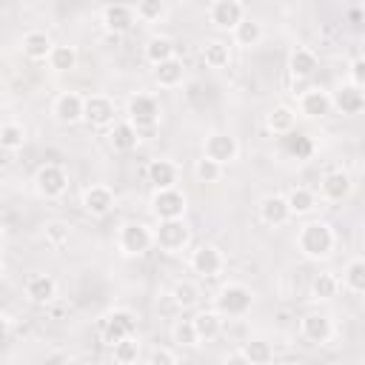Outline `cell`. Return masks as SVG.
Instances as JSON below:
<instances>
[{"instance_id": "6da1fadb", "label": "cell", "mask_w": 365, "mask_h": 365, "mask_svg": "<svg viewBox=\"0 0 365 365\" xmlns=\"http://www.w3.org/2000/svg\"><path fill=\"white\" fill-rule=\"evenodd\" d=\"M336 248V234L325 220H311L297 231V251L305 259H328Z\"/></svg>"}, {"instance_id": "7a4b0ae2", "label": "cell", "mask_w": 365, "mask_h": 365, "mask_svg": "<svg viewBox=\"0 0 365 365\" xmlns=\"http://www.w3.org/2000/svg\"><path fill=\"white\" fill-rule=\"evenodd\" d=\"M254 305V291L242 282H225L214 294V311L220 317H245Z\"/></svg>"}, {"instance_id": "3957f363", "label": "cell", "mask_w": 365, "mask_h": 365, "mask_svg": "<svg viewBox=\"0 0 365 365\" xmlns=\"http://www.w3.org/2000/svg\"><path fill=\"white\" fill-rule=\"evenodd\" d=\"M160 117H163V108H160V100L154 94H145V91H137L128 97L125 103V120L134 123L143 131H151L160 125Z\"/></svg>"}, {"instance_id": "277c9868", "label": "cell", "mask_w": 365, "mask_h": 365, "mask_svg": "<svg viewBox=\"0 0 365 365\" xmlns=\"http://www.w3.org/2000/svg\"><path fill=\"white\" fill-rule=\"evenodd\" d=\"M154 245V228H148L145 222H123L117 231V251L123 257H143L148 248Z\"/></svg>"}, {"instance_id": "5b68a950", "label": "cell", "mask_w": 365, "mask_h": 365, "mask_svg": "<svg viewBox=\"0 0 365 365\" xmlns=\"http://www.w3.org/2000/svg\"><path fill=\"white\" fill-rule=\"evenodd\" d=\"M100 336L106 345H117L125 336H137V314L131 308H111L100 319Z\"/></svg>"}, {"instance_id": "8992f818", "label": "cell", "mask_w": 365, "mask_h": 365, "mask_svg": "<svg viewBox=\"0 0 365 365\" xmlns=\"http://www.w3.org/2000/svg\"><path fill=\"white\" fill-rule=\"evenodd\" d=\"M191 242V228L185 220H163L154 228V245L165 254H180Z\"/></svg>"}, {"instance_id": "52a82bcc", "label": "cell", "mask_w": 365, "mask_h": 365, "mask_svg": "<svg viewBox=\"0 0 365 365\" xmlns=\"http://www.w3.org/2000/svg\"><path fill=\"white\" fill-rule=\"evenodd\" d=\"M68 188V171L57 163H46L34 171V191L43 197V200H57L63 197Z\"/></svg>"}, {"instance_id": "ba28073f", "label": "cell", "mask_w": 365, "mask_h": 365, "mask_svg": "<svg viewBox=\"0 0 365 365\" xmlns=\"http://www.w3.org/2000/svg\"><path fill=\"white\" fill-rule=\"evenodd\" d=\"M151 214L157 217V222L163 220H182L185 208H188V197L180 188H165V191H154L148 200Z\"/></svg>"}, {"instance_id": "9c48e42d", "label": "cell", "mask_w": 365, "mask_h": 365, "mask_svg": "<svg viewBox=\"0 0 365 365\" xmlns=\"http://www.w3.org/2000/svg\"><path fill=\"white\" fill-rule=\"evenodd\" d=\"M202 157H208V160H214L217 165L225 168L240 157V143L228 131H211L202 140Z\"/></svg>"}, {"instance_id": "30bf717a", "label": "cell", "mask_w": 365, "mask_h": 365, "mask_svg": "<svg viewBox=\"0 0 365 365\" xmlns=\"http://www.w3.org/2000/svg\"><path fill=\"white\" fill-rule=\"evenodd\" d=\"M188 265H191V271L200 274L202 279H214V277H220V274L225 271V254H222L217 245L202 242V245H197V248L191 251Z\"/></svg>"}, {"instance_id": "8fae6325", "label": "cell", "mask_w": 365, "mask_h": 365, "mask_svg": "<svg viewBox=\"0 0 365 365\" xmlns=\"http://www.w3.org/2000/svg\"><path fill=\"white\" fill-rule=\"evenodd\" d=\"M245 6L240 0H214L208 6V23L220 31H234L245 20Z\"/></svg>"}, {"instance_id": "7c38bea8", "label": "cell", "mask_w": 365, "mask_h": 365, "mask_svg": "<svg viewBox=\"0 0 365 365\" xmlns=\"http://www.w3.org/2000/svg\"><path fill=\"white\" fill-rule=\"evenodd\" d=\"M51 117L60 125H74V123L86 120V97L77 91H60L51 103Z\"/></svg>"}, {"instance_id": "4fadbf2b", "label": "cell", "mask_w": 365, "mask_h": 365, "mask_svg": "<svg viewBox=\"0 0 365 365\" xmlns=\"http://www.w3.org/2000/svg\"><path fill=\"white\" fill-rule=\"evenodd\" d=\"M80 205H83V211H86L88 217H106V214L114 211L117 197H114V191H111L106 182H91L88 188H83Z\"/></svg>"}, {"instance_id": "5bb4252c", "label": "cell", "mask_w": 365, "mask_h": 365, "mask_svg": "<svg viewBox=\"0 0 365 365\" xmlns=\"http://www.w3.org/2000/svg\"><path fill=\"white\" fill-rule=\"evenodd\" d=\"M299 334H302V339L311 342V345H328V342L334 339L336 328H334V319H331L328 314L311 311V314H305V317L299 319Z\"/></svg>"}, {"instance_id": "9a60e30c", "label": "cell", "mask_w": 365, "mask_h": 365, "mask_svg": "<svg viewBox=\"0 0 365 365\" xmlns=\"http://www.w3.org/2000/svg\"><path fill=\"white\" fill-rule=\"evenodd\" d=\"M86 123L91 128H111L117 123V103L108 94H88L86 97Z\"/></svg>"}, {"instance_id": "2e32d148", "label": "cell", "mask_w": 365, "mask_h": 365, "mask_svg": "<svg viewBox=\"0 0 365 365\" xmlns=\"http://www.w3.org/2000/svg\"><path fill=\"white\" fill-rule=\"evenodd\" d=\"M299 114L308 117V120H322L334 111V100H331V91H325L322 86H311L299 94Z\"/></svg>"}, {"instance_id": "e0dca14e", "label": "cell", "mask_w": 365, "mask_h": 365, "mask_svg": "<svg viewBox=\"0 0 365 365\" xmlns=\"http://www.w3.org/2000/svg\"><path fill=\"white\" fill-rule=\"evenodd\" d=\"M351 191H354V180H351V174L342 171V168H331V171H325L322 180H319V197H322L325 202H342V200L351 197Z\"/></svg>"}, {"instance_id": "ac0fdd59", "label": "cell", "mask_w": 365, "mask_h": 365, "mask_svg": "<svg viewBox=\"0 0 365 365\" xmlns=\"http://www.w3.org/2000/svg\"><path fill=\"white\" fill-rule=\"evenodd\" d=\"M100 23H103V29H106L108 34L117 37V34L128 31V29L137 23V11H134V6H128V3H111V6H103Z\"/></svg>"}, {"instance_id": "d6986e66", "label": "cell", "mask_w": 365, "mask_h": 365, "mask_svg": "<svg viewBox=\"0 0 365 365\" xmlns=\"http://www.w3.org/2000/svg\"><path fill=\"white\" fill-rule=\"evenodd\" d=\"M23 297L31 305H48L57 299V279L51 274H29L23 282Z\"/></svg>"}, {"instance_id": "ffe728a7", "label": "cell", "mask_w": 365, "mask_h": 365, "mask_svg": "<svg viewBox=\"0 0 365 365\" xmlns=\"http://www.w3.org/2000/svg\"><path fill=\"white\" fill-rule=\"evenodd\" d=\"M145 177H148V182L154 185V191H165V188H177V182H180V168H177V163L168 160V157H154V160H148V165H145Z\"/></svg>"}, {"instance_id": "44dd1931", "label": "cell", "mask_w": 365, "mask_h": 365, "mask_svg": "<svg viewBox=\"0 0 365 365\" xmlns=\"http://www.w3.org/2000/svg\"><path fill=\"white\" fill-rule=\"evenodd\" d=\"M257 211H259V220H262L265 225H271V228H279V225H285V222L294 217L285 194H265V197L259 200Z\"/></svg>"}, {"instance_id": "7402d4cb", "label": "cell", "mask_w": 365, "mask_h": 365, "mask_svg": "<svg viewBox=\"0 0 365 365\" xmlns=\"http://www.w3.org/2000/svg\"><path fill=\"white\" fill-rule=\"evenodd\" d=\"M57 43L48 37V31H43V29H29V31H23V37H20V51H23V57L26 60H34V63H40V60H48V54H51V48H54Z\"/></svg>"}, {"instance_id": "603a6c76", "label": "cell", "mask_w": 365, "mask_h": 365, "mask_svg": "<svg viewBox=\"0 0 365 365\" xmlns=\"http://www.w3.org/2000/svg\"><path fill=\"white\" fill-rule=\"evenodd\" d=\"M331 100H334V108L339 114H362L365 111V88L354 86V83H339L336 91H331Z\"/></svg>"}, {"instance_id": "cb8c5ba5", "label": "cell", "mask_w": 365, "mask_h": 365, "mask_svg": "<svg viewBox=\"0 0 365 365\" xmlns=\"http://www.w3.org/2000/svg\"><path fill=\"white\" fill-rule=\"evenodd\" d=\"M317 68H319V57H317L314 48H308V46H294L291 48V54H288V71H291L294 80H308V77L317 74Z\"/></svg>"}, {"instance_id": "d4e9b609", "label": "cell", "mask_w": 365, "mask_h": 365, "mask_svg": "<svg viewBox=\"0 0 365 365\" xmlns=\"http://www.w3.org/2000/svg\"><path fill=\"white\" fill-rule=\"evenodd\" d=\"M140 128L134 125V123H128V120H117L111 128H108V145L114 148V151H120V154H128V151H134L137 145H140Z\"/></svg>"}, {"instance_id": "484cf974", "label": "cell", "mask_w": 365, "mask_h": 365, "mask_svg": "<svg viewBox=\"0 0 365 365\" xmlns=\"http://www.w3.org/2000/svg\"><path fill=\"white\" fill-rule=\"evenodd\" d=\"M200 57H202V63H205L208 68H214V71L228 68V63H231V46H228L225 40H220V37H208V40L202 43V48H200Z\"/></svg>"}, {"instance_id": "4316f807", "label": "cell", "mask_w": 365, "mask_h": 365, "mask_svg": "<svg viewBox=\"0 0 365 365\" xmlns=\"http://www.w3.org/2000/svg\"><path fill=\"white\" fill-rule=\"evenodd\" d=\"M151 77H154V83H157L160 88H177V86H182V80H185V66H182L180 57H171V60L154 66V68H151Z\"/></svg>"}, {"instance_id": "83f0119b", "label": "cell", "mask_w": 365, "mask_h": 365, "mask_svg": "<svg viewBox=\"0 0 365 365\" xmlns=\"http://www.w3.org/2000/svg\"><path fill=\"white\" fill-rule=\"evenodd\" d=\"M143 54H145V60H148L151 66H160V63L177 57V46H174V40L165 37V34H151V37L145 40V46H143Z\"/></svg>"}, {"instance_id": "f1b7e54d", "label": "cell", "mask_w": 365, "mask_h": 365, "mask_svg": "<svg viewBox=\"0 0 365 365\" xmlns=\"http://www.w3.org/2000/svg\"><path fill=\"white\" fill-rule=\"evenodd\" d=\"M265 125H268V131L277 134V137L291 134L294 125H297V108H291V106H285V103L274 106V108L265 114Z\"/></svg>"}, {"instance_id": "f546056e", "label": "cell", "mask_w": 365, "mask_h": 365, "mask_svg": "<svg viewBox=\"0 0 365 365\" xmlns=\"http://www.w3.org/2000/svg\"><path fill=\"white\" fill-rule=\"evenodd\" d=\"M191 319H194V328H197L200 342H211V339H217L222 334V317L214 308H202Z\"/></svg>"}, {"instance_id": "4dcf8cb0", "label": "cell", "mask_w": 365, "mask_h": 365, "mask_svg": "<svg viewBox=\"0 0 365 365\" xmlns=\"http://www.w3.org/2000/svg\"><path fill=\"white\" fill-rule=\"evenodd\" d=\"M231 37H234V43H237V46H242V48H254V46H259V43H262L265 29H262V23H259V20L245 17V20L231 31Z\"/></svg>"}, {"instance_id": "1f68e13d", "label": "cell", "mask_w": 365, "mask_h": 365, "mask_svg": "<svg viewBox=\"0 0 365 365\" xmlns=\"http://www.w3.org/2000/svg\"><path fill=\"white\" fill-rule=\"evenodd\" d=\"M339 288H342V279L336 274H331V271H322V274H317L311 279V299L328 302V299H334L339 294Z\"/></svg>"}, {"instance_id": "d6a6232c", "label": "cell", "mask_w": 365, "mask_h": 365, "mask_svg": "<svg viewBox=\"0 0 365 365\" xmlns=\"http://www.w3.org/2000/svg\"><path fill=\"white\" fill-rule=\"evenodd\" d=\"M48 68L57 71V74H66V71H74L77 68V48L68 46V43H57L48 54Z\"/></svg>"}, {"instance_id": "836d02e7", "label": "cell", "mask_w": 365, "mask_h": 365, "mask_svg": "<svg viewBox=\"0 0 365 365\" xmlns=\"http://www.w3.org/2000/svg\"><path fill=\"white\" fill-rule=\"evenodd\" d=\"M285 197H288V205H291V214L294 217H308V214L317 211V194L311 188H305V185L291 188Z\"/></svg>"}, {"instance_id": "e575fe53", "label": "cell", "mask_w": 365, "mask_h": 365, "mask_svg": "<svg viewBox=\"0 0 365 365\" xmlns=\"http://www.w3.org/2000/svg\"><path fill=\"white\" fill-rule=\"evenodd\" d=\"M29 134H26V125L17 123V120H6L0 125V148L3 151H20L26 145Z\"/></svg>"}, {"instance_id": "d590c367", "label": "cell", "mask_w": 365, "mask_h": 365, "mask_svg": "<svg viewBox=\"0 0 365 365\" xmlns=\"http://www.w3.org/2000/svg\"><path fill=\"white\" fill-rule=\"evenodd\" d=\"M240 351L248 356L251 365H271V359H274V348H271V342L262 339V336H248Z\"/></svg>"}, {"instance_id": "8d00e7d4", "label": "cell", "mask_w": 365, "mask_h": 365, "mask_svg": "<svg viewBox=\"0 0 365 365\" xmlns=\"http://www.w3.org/2000/svg\"><path fill=\"white\" fill-rule=\"evenodd\" d=\"M342 285L351 294H362L365 297V257L348 259V265L342 268Z\"/></svg>"}, {"instance_id": "74e56055", "label": "cell", "mask_w": 365, "mask_h": 365, "mask_svg": "<svg viewBox=\"0 0 365 365\" xmlns=\"http://www.w3.org/2000/svg\"><path fill=\"white\" fill-rule=\"evenodd\" d=\"M171 299H174L177 308L188 311V308H194V305L200 302V285L191 282V279H177V282L171 285Z\"/></svg>"}, {"instance_id": "f35d334b", "label": "cell", "mask_w": 365, "mask_h": 365, "mask_svg": "<svg viewBox=\"0 0 365 365\" xmlns=\"http://www.w3.org/2000/svg\"><path fill=\"white\" fill-rule=\"evenodd\" d=\"M43 240H46L48 248L60 251V248H66L68 240H71V225L63 222V220H48V222L43 225Z\"/></svg>"}, {"instance_id": "ab89813d", "label": "cell", "mask_w": 365, "mask_h": 365, "mask_svg": "<svg viewBox=\"0 0 365 365\" xmlns=\"http://www.w3.org/2000/svg\"><path fill=\"white\" fill-rule=\"evenodd\" d=\"M111 356L117 365H134L140 359V339L137 336H125L117 345H111Z\"/></svg>"}, {"instance_id": "60d3db41", "label": "cell", "mask_w": 365, "mask_h": 365, "mask_svg": "<svg viewBox=\"0 0 365 365\" xmlns=\"http://www.w3.org/2000/svg\"><path fill=\"white\" fill-rule=\"evenodd\" d=\"M134 11H137L140 23H160L168 14V6L163 0H140V3H134Z\"/></svg>"}, {"instance_id": "b9f144b4", "label": "cell", "mask_w": 365, "mask_h": 365, "mask_svg": "<svg viewBox=\"0 0 365 365\" xmlns=\"http://www.w3.org/2000/svg\"><path fill=\"white\" fill-rule=\"evenodd\" d=\"M171 339H174L180 348H194V345H200L194 319H177V322L171 325Z\"/></svg>"}, {"instance_id": "7bdbcfd3", "label": "cell", "mask_w": 365, "mask_h": 365, "mask_svg": "<svg viewBox=\"0 0 365 365\" xmlns=\"http://www.w3.org/2000/svg\"><path fill=\"white\" fill-rule=\"evenodd\" d=\"M194 177H197V182H217L222 177V165H217L208 157H200V160H194Z\"/></svg>"}, {"instance_id": "ee69618b", "label": "cell", "mask_w": 365, "mask_h": 365, "mask_svg": "<svg viewBox=\"0 0 365 365\" xmlns=\"http://www.w3.org/2000/svg\"><path fill=\"white\" fill-rule=\"evenodd\" d=\"M348 83H354V86L365 88V57H362V54H359V57H354V60L348 63Z\"/></svg>"}, {"instance_id": "f6af8a7d", "label": "cell", "mask_w": 365, "mask_h": 365, "mask_svg": "<svg viewBox=\"0 0 365 365\" xmlns=\"http://www.w3.org/2000/svg\"><path fill=\"white\" fill-rule=\"evenodd\" d=\"M145 365H177V356L171 348H154L145 359Z\"/></svg>"}, {"instance_id": "bcb514c9", "label": "cell", "mask_w": 365, "mask_h": 365, "mask_svg": "<svg viewBox=\"0 0 365 365\" xmlns=\"http://www.w3.org/2000/svg\"><path fill=\"white\" fill-rule=\"evenodd\" d=\"M220 365H251V362H248V356H245L242 351H231V354H225V356H222V362H220Z\"/></svg>"}, {"instance_id": "7dc6e473", "label": "cell", "mask_w": 365, "mask_h": 365, "mask_svg": "<svg viewBox=\"0 0 365 365\" xmlns=\"http://www.w3.org/2000/svg\"><path fill=\"white\" fill-rule=\"evenodd\" d=\"M63 365H88V362H86V359H80V356H71V359H66Z\"/></svg>"}, {"instance_id": "c3c4849f", "label": "cell", "mask_w": 365, "mask_h": 365, "mask_svg": "<svg viewBox=\"0 0 365 365\" xmlns=\"http://www.w3.org/2000/svg\"><path fill=\"white\" fill-rule=\"evenodd\" d=\"M362 57H365V40H362Z\"/></svg>"}]
</instances>
